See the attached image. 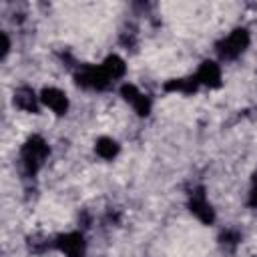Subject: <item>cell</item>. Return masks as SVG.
I'll use <instances>...</instances> for the list:
<instances>
[{
  "label": "cell",
  "mask_w": 257,
  "mask_h": 257,
  "mask_svg": "<svg viewBox=\"0 0 257 257\" xmlns=\"http://www.w3.org/2000/svg\"><path fill=\"white\" fill-rule=\"evenodd\" d=\"M50 149L46 145V141L38 135H32L24 145H22V151H20V157H22V165H24V171L28 175H34L42 163L46 161Z\"/></svg>",
  "instance_id": "1"
},
{
  "label": "cell",
  "mask_w": 257,
  "mask_h": 257,
  "mask_svg": "<svg viewBox=\"0 0 257 257\" xmlns=\"http://www.w3.org/2000/svg\"><path fill=\"white\" fill-rule=\"evenodd\" d=\"M249 46V32L245 28H235L229 36H225L219 44H217V52L221 58L225 60H233L239 54L245 52V48Z\"/></svg>",
  "instance_id": "2"
},
{
  "label": "cell",
  "mask_w": 257,
  "mask_h": 257,
  "mask_svg": "<svg viewBox=\"0 0 257 257\" xmlns=\"http://www.w3.org/2000/svg\"><path fill=\"white\" fill-rule=\"evenodd\" d=\"M76 84L84 86V88H92V90H102L108 86L110 78L108 74L104 72L102 66H82L78 72H76Z\"/></svg>",
  "instance_id": "3"
},
{
  "label": "cell",
  "mask_w": 257,
  "mask_h": 257,
  "mask_svg": "<svg viewBox=\"0 0 257 257\" xmlns=\"http://www.w3.org/2000/svg\"><path fill=\"white\" fill-rule=\"evenodd\" d=\"M189 209H191V213H193L201 223H205V225H211V223L215 221V211H213L211 203L207 201V195H205L203 189L191 191V195H189Z\"/></svg>",
  "instance_id": "4"
},
{
  "label": "cell",
  "mask_w": 257,
  "mask_h": 257,
  "mask_svg": "<svg viewBox=\"0 0 257 257\" xmlns=\"http://www.w3.org/2000/svg\"><path fill=\"white\" fill-rule=\"evenodd\" d=\"M56 249L60 253H64L66 257H82L84 255V249H86V243H84V237L76 231L72 233H64L60 237H56L54 241Z\"/></svg>",
  "instance_id": "5"
},
{
  "label": "cell",
  "mask_w": 257,
  "mask_h": 257,
  "mask_svg": "<svg viewBox=\"0 0 257 257\" xmlns=\"http://www.w3.org/2000/svg\"><path fill=\"white\" fill-rule=\"evenodd\" d=\"M120 94H122V98L135 108V112L139 114V116H147L149 112H151V100H149V96L147 94H143L135 84H122L120 86Z\"/></svg>",
  "instance_id": "6"
},
{
  "label": "cell",
  "mask_w": 257,
  "mask_h": 257,
  "mask_svg": "<svg viewBox=\"0 0 257 257\" xmlns=\"http://www.w3.org/2000/svg\"><path fill=\"white\" fill-rule=\"evenodd\" d=\"M40 102L44 106H48L56 114H64L68 110V98H66V94L60 88H54V86H48V88H44L40 92Z\"/></svg>",
  "instance_id": "7"
},
{
  "label": "cell",
  "mask_w": 257,
  "mask_h": 257,
  "mask_svg": "<svg viewBox=\"0 0 257 257\" xmlns=\"http://www.w3.org/2000/svg\"><path fill=\"white\" fill-rule=\"evenodd\" d=\"M195 78H197V82L203 84V86L217 88V86H221V68H219L217 62L205 60V62H201V66L197 68Z\"/></svg>",
  "instance_id": "8"
},
{
  "label": "cell",
  "mask_w": 257,
  "mask_h": 257,
  "mask_svg": "<svg viewBox=\"0 0 257 257\" xmlns=\"http://www.w3.org/2000/svg\"><path fill=\"white\" fill-rule=\"evenodd\" d=\"M38 100H40V96H36L34 90L28 88V86H20V88L14 92V104H16L18 108L26 110V112H38V108H40Z\"/></svg>",
  "instance_id": "9"
},
{
  "label": "cell",
  "mask_w": 257,
  "mask_h": 257,
  "mask_svg": "<svg viewBox=\"0 0 257 257\" xmlns=\"http://www.w3.org/2000/svg\"><path fill=\"white\" fill-rule=\"evenodd\" d=\"M100 66L104 68V72L108 74V78H110V80L120 78V76H124V72H126V64H124V60H122L120 56H116V54L106 56V58H104V62H102Z\"/></svg>",
  "instance_id": "10"
},
{
  "label": "cell",
  "mask_w": 257,
  "mask_h": 257,
  "mask_svg": "<svg viewBox=\"0 0 257 257\" xmlns=\"http://www.w3.org/2000/svg\"><path fill=\"white\" fill-rule=\"evenodd\" d=\"M199 88V82L195 76H189V78H173L165 84V90L169 92H183V94H191Z\"/></svg>",
  "instance_id": "11"
},
{
  "label": "cell",
  "mask_w": 257,
  "mask_h": 257,
  "mask_svg": "<svg viewBox=\"0 0 257 257\" xmlns=\"http://www.w3.org/2000/svg\"><path fill=\"white\" fill-rule=\"evenodd\" d=\"M94 149H96V155L102 157V159H114L118 155V143L110 137H100L96 141Z\"/></svg>",
  "instance_id": "12"
},
{
  "label": "cell",
  "mask_w": 257,
  "mask_h": 257,
  "mask_svg": "<svg viewBox=\"0 0 257 257\" xmlns=\"http://www.w3.org/2000/svg\"><path fill=\"white\" fill-rule=\"evenodd\" d=\"M237 241H239V235L235 233V231H225L223 235H221V243L223 245H237Z\"/></svg>",
  "instance_id": "13"
},
{
  "label": "cell",
  "mask_w": 257,
  "mask_h": 257,
  "mask_svg": "<svg viewBox=\"0 0 257 257\" xmlns=\"http://www.w3.org/2000/svg\"><path fill=\"white\" fill-rule=\"evenodd\" d=\"M249 203L253 207H257V175L253 177V185H251V193H249Z\"/></svg>",
  "instance_id": "14"
},
{
  "label": "cell",
  "mask_w": 257,
  "mask_h": 257,
  "mask_svg": "<svg viewBox=\"0 0 257 257\" xmlns=\"http://www.w3.org/2000/svg\"><path fill=\"white\" fill-rule=\"evenodd\" d=\"M0 38H2V54H0V58H6V54H8V50H10V40H8L6 32H2Z\"/></svg>",
  "instance_id": "15"
}]
</instances>
